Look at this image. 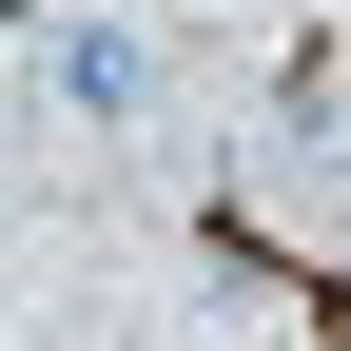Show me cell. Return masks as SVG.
I'll use <instances>...</instances> for the list:
<instances>
[{
  "label": "cell",
  "mask_w": 351,
  "mask_h": 351,
  "mask_svg": "<svg viewBox=\"0 0 351 351\" xmlns=\"http://www.w3.org/2000/svg\"><path fill=\"white\" fill-rule=\"evenodd\" d=\"M39 98H59L78 137H137L156 117V20H59L39 39Z\"/></svg>",
  "instance_id": "obj_1"
}]
</instances>
